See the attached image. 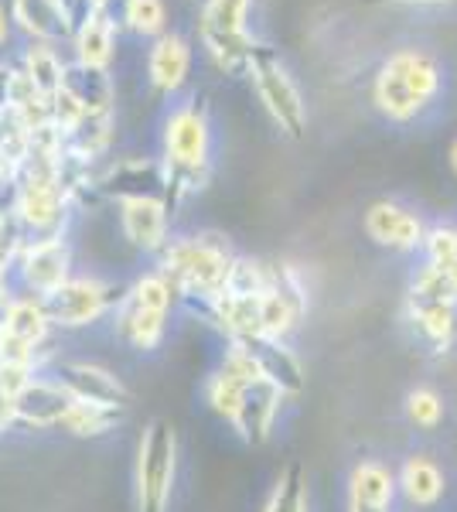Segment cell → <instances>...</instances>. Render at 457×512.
<instances>
[{"label":"cell","mask_w":457,"mask_h":512,"mask_svg":"<svg viewBox=\"0 0 457 512\" xmlns=\"http://www.w3.org/2000/svg\"><path fill=\"white\" fill-rule=\"evenodd\" d=\"M11 297L14 294H7V287H0V328H4V321H7V308H11Z\"/></svg>","instance_id":"obj_35"},{"label":"cell","mask_w":457,"mask_h":512,"mask_svg":"<svg viewBox=\"0 0 457 512\" xmlns=\"http://www.w3.org/2000/svg\"><path fill=\"white\" fill-rule=\"evenodd\" d=\"M365 233L372 243L410 253L423 243V222L393 202H376L365 212Z\"/></svg>","instance_id":"obj_12"},{"label":"cell","mask_w":457,"mask_h":512,"mask_svg":"<svg viewBox=\"0 0 457 512\" xmlns=\"http://www.w3.org/2000/svg\"><path fill=\"white\" fill-rule=\"evenodd\" d=\"M69 246L62 243V236H48L38 239V243H28L18 253V267H21V280L31 291V297H45L52 294L55 287H62L69 280Z\"/></svg>","instance_id":"obj_9"},{"label":"cell","mask_w":457,"mask_h":512,"mask_svg":"<svg viewBox=\"0 0 457 512\" xmlns=\"http://www.w3.org/2000/svg\"><path fill=\"white\" fill-rule=\"evenodd\" d=\"M28 79L38 89V96H58V89H62V65H58V59L48 48H31L28 52Z\"/></svg>","instance_id":"obj_27"},{"label":"cell","mask_w":457,"mask_h":512,"mask_svg":"<svg viewBox=\"0 0 457 512\" xmlns=\"http://www.w3.org/2000/svg\"><path fill=\"white\" fill-rule=\"evenodd\" d=\"M263 512H307V468L301 461H290L280 472Z\"/></svg>","instance_id":"obj_23"},{"label":"cell","mask_w":457,"mask_h":512,"mask_svg":"<svg viewBox=\"0 0 457 512\" xmlns=\"http://www.w3.org/2000/svg\"><path fill=\"white\" fill-rule=\"evenodd\" d=\"M113 325H116V335L127 345H134L140 352H154L157 345L164 342V332H168V315H164V311L140 308V304L130 301L127 291H123L120 304L113 308Z\"/></svg>","instance_id":"obj_14"},{"label":"cell","mask_w":457,"mask_h":512,"mask_svg":"<svg viewBox=\"0 0 457 512\" xmlns=\"http://www.w3.org/2000/svg\"><path fill=\"white\" fill-rule=\"evenodd\" d=\"M55 383L79 403H99V407H113V410H123L130 403L127 386L113 373L93 366V362H72V359L55 362Z\"/></svg>","instance_id":"obj_6"},{"label":"cell","mask_w":457,"mask_h":512,"mask_svg":"<svg viewBox=\"0 0 457 512\" xmlns=\"http://www.w3.org/2000/svg\"><path fill=\"white\" fill-rule=\"evenodd\" d=\"M243 386L246 383H236V379L226 376V373H212L209 386H205V396H209L215 414H222L226 420L236 414V403H239V393H243Z\"/></svg>","instance_id":"obj_31"},{"label":"cell","mask_w":457,"mask_h":512,"mask_svg":"<svg viewBox=\"0 0 457 512\" xmlns=\"http://www.w3.org/2000/svg\"><path fill=\"white\" fill-rule=\"evenodd\" d=\"M451 168L457 171V140H454V147H451Z\"/></svg>","instance_id":"obj_37"},{"label":"cell","mask_w":457,"mask_h":512,"mask_svg":"<svg viewBox=\"0 0 457 512\" xmlns=\"http://www.w3.org/2000/svg\"><path fill=\"white\" fill-rule=\"evenodd\" d=\"M120 297H123L120 287H110L103 280L69 277L62 287H55L52 294L38 297V301L45 308L52 328H86L103 315H110L116 304H120Z\"/></svg>","instance_id":"obj_3"},{"label":"cell","mask_w":457,"mask_h":512,"mask_svg":"<svg viewBox=\"0 0 457 512\" xmlns=\"http://www.w3.org/2000/svg\"><path fill=\"white\" fill-rule=\"evenodd\" d=\"M14 424L35 427V431H52L65 420L72 407V396L55 383V379L31 376L18 393L11 396Z\"/></svg>","instance_id":"obj_8"},{"label":"cell","mask_w":457,"mask_h":512,"mask_svg":"<svg viewBox=\"0 0 457 512\" xmlns=\"http://www.w3.org/2000/svg\"><path fill=\"white\" fill-rule=\"evenodd\" d=\"M454 270H457V229H454Z\"/></svg>","instance_id":"obj_38"},{"label":"cell","mask_w":457,"mask_h":512,"mask_svg":"<svg viewBox=\"0 0 457 512\" xmlns=\"http://www.w3.org/2000/svg\"><path fill=\"white\" fill-rule=\"evenodd\" d=\"M4 38H7V18H4V11H0V45H4Z\"/></svg>","instance_id":"obj_36"},{"label":"cell","mask_w":457,"mask_h":512,"mask_svg":"<svg viewBox=\"0 0 457 512\" xmlns=\"http://www.w3.org/2000/svg\"><path fill=\"white\" fill-rule=\"evenodd\" d=\"M393 499H365V495H348V512H389Z\"/></svg>","instance_id":"obj_33"},{"label":"cell","mask_w":457,"mask_h":512,"mask_svg":"<svg viewBox=\"0 0 457 512\" xmlns=\"http://www.w3.org/2000/svg\"><path fill=\"white\" fill-rule=\"evenodd\" d=\"M386 69L396 72V76L403 79V86L410 89V93L417 96L420 103H430V99L437 96L440 69H437V62L430 59L427 52H420V48H406V52H396L393 59L386 62Z\"/></svg>","instance_id":"obj_17"},{"label":"cell","mask_w":457,"mask_h":512,"mask_svg":"<svg viewBox=\"0 0 457 512\" xmlns=\"http://www.w3.org/2000/svg\"><path fill=\"white\" fill-rule=\"evenodd\" d=\"M178 468V434L164 417L151 420L137 444V499L140 512H164Z\"/></svg>","instance_id":"obj_2"},{"label":"cell","mask_w":457,"mask_h":512,"mask_svg":"<svg viewBox=\"0 0 457 512\" xmlns=\"http://www.w3.org/2000/svg\"><path fill=\"white\" fill-rule=\"evenodd\" d=\"M110 48H113V28L106 24L99 14L86 21V28L79 31V55H82V65H103L110 59Z\"/></svg>","instance_id":"obj_28"},{"label":"cell","mask_w":457,"mask_h":512,"mask_svg":"<svg viewBox=\"0 0 457 512\" xmlns=\"http://www.w3.org/2000/svg\"><path fill=\"white\" fill-rule=\"evenodd\" d=\"M232 345H239L249 359H253L256 373L263 379H270L284 396H297L304 390V369L301 359L287 349L284 338H270V335H243V338H232Z\"/></svg>","instance_id":"obj_5"},{"label":"cell","mask_w":457,"mask_h":512,"mask_svg":"<svg viewBox=\"0 0 457 512\" xmlns=\"http://www.w3.org/2000/svg\"><path fill=\"white\" fill-rule=\"evenodd\" d=\"M4 332H11L14 338H21V342L35 345V349H45L52 325H48V315H45V308H41L38 297H31V294L28 297H11Z\"/></svg>","instance_id":"obj_19"},{"label":"cell","mask_w":457,"mask_h":512,"mask_svg":"<svg viewBox=\"0 0 457 512\" xmlns=\"http://www.w3.org/2000/svg\"><path fill=\"white\" fill-rule=\"evenodd\" d=\"M280 403H284V393H280L270 379L256 376L253 383H246L243 393H239L236 414L229 417L232 431L243 437L246 444H253V448L267 444V437L273 431V420L280 414Z\"/></svg>","instance_id":"obj_7"},{"label":"cell","mask_w":457,"mask_h":512,"mask_svg":"<svg viewBox=\"0 0 457 512\" xmlns=\"http://www.w3.org/2000/svg\"><path fill=\"white\" fill-rule=\"evenodd\" d=\"M99 192L120 198V202H127V198H161L164 202V195H168V175H164L161 164L147 158L120 161L103 175Z\"/></svg>","instance_id":"obj_11"},{"label":"cell","mask_w":457,"mask_h":512,"mask_svg":"<svg viewBox=\"0 0 457 512\" xmlns=\"http://www.w3.org/2000/svg\"><path fill=\"white\" fill-rule=\"evenodd\" d=\"M14 14L28 31L41 38H52L65 31V11L58 0H14Z\"/></svg>","instance_id":"obj_25"},{"label":"cell","mask_w":457,"mask_h":512,"mask_svg":"<svg viewBox=\"0 0 457 512\" xmlns=\"http://www.w3.org/2000/svg\"><path fill=\"white\" fill-rule=\"evenodd\" d=\"M256 86L260 96L267 103V110L273 113V120L280 123V130H287L290 137H304L307 127V113H304V99L297 93L294 79L287 76V69L280 65L273 55H256Z\"/></svg>","instance_id":"obj_4"},{"label":"cell","mask_w":457,"mask_h":512,"mask_svg":"<svg viewBox=\"0 0 457 512\" xmlns=\"http://www.w3.org/2000/svg\"><path fill=\"white\" fill-rule=\"evenodd\" d=\"M376 103L389 120H413L423 110L420 99L413 96L410 89L403 86V79L396 76V72H389L386 65H382V72L376 79Z\"/></svg>","instance_id":"obj_21"},{"label":"cell","mask_w":457,"mask_h":512,"mask_svg":"<svg viewBox=\"0 0 457 512\" xmlns=\"http://www.w3.org/2000/svg\"><path fill=\"white\" fill-rule=\"evenodd\" d=\"M444 472L437 468V461H430L427 454H410L403 461L400 475H396V492L406 495L410 506H437L444 499Z\"/></svg>","instance_id":"obj_16"},{"label":"cell","mask_w":457,"mask_h":512,"mask_svg":"<svg viewBox=\"0 0 457 512\" xmlns=\"http://www.w3.org/2000/svg\"><path fill=\"white\" fill-rule=\"evenodd\" d=\"M161 274L171 280L174 294L185 297L198 308L202 304L209 315V304L219 301L226 291V277L232 267V253L219 236H191L164 243L161 250Z\"/></svg>","instance_id":"obj_1"},{"label":"cell","mask_w":457,"mask_h":512,"mask_svg":"<svg viewBox=\"0 0 457 512\" xmlns=\"http://www.w3.org/2000/svg\"><path fill=\"white\" fill-rule=\"evenodd\" d=\"M93 4H99V0H93Z\"/></svg>","instance_id":"obj_39"},{"label":"cell","mask_w":457,"mask_h":512,"mask_svg":"<svg viewBox=\"0 0 457 512\" xmlns=\"http://www.w3.org/2000/svg\"><path fill=\"white\" fill-rule=\"evenodd\" d=\"M127 21L144 35H154L164 24V7L161 0H127Z\"/></svg>","instance_id":"obj_32"},{"label":"cell","mask_w":457,"mask_h":512,"mask_svg":"<svg viewBox=\"0 0 457 512\" xmlns=\"http://www.w3.org/2000/svg\"><path fill=\"white\" fill-rule=\"evenodd\" d=\"M249 0H209L205 7V28L222 31V35H243V21Z\"/></svg>","instance_id":"obj_29"},{"label":"cell","mask_w":457,"mask_h":512,"mask_svg":"<svg viewBox=\"0 0 457 512\" xmlns=\"http://www.w3.org/2000/svg\"><path fill=\"white\" fill-rule=\"evenodd\" d=\"M123 410H113V407H99V403H79L72 400L69 414H65V420L58 427L76 437H99L106 431H113L116 424H120Z\"/></svg>","instance_id":"obj_22"},{"label":"cell","mask_w":457,"mask_h":512,"mask_svg":"<svg viewBox=\"0 0 457 512\" xmlns=\"http://www.w3.org/2000/svg\"><path fill=\"white\" fill-rule=\"evenodd\" d=\"M413 301H434V304H457V270L427 263L410 287Z\"/></svg>","instance_id":"obj_24"},{"label":"cell","mask_w":457,"mask_h":512,"mask_svg":"<svg viewBox=\"0 0 457 512\" xmlns=\"http://www.w3.org/2000/svg\"><path fill=\"white\" fill-rule=\"evenodd\" d=\"M11 106V72L0 69V113Z\"/></svg>","instance_id":"obj_34"},{"label":"cell","mask_w":457,"mask_h":512,"mask_svg":"<svg viewBox=\"0 0 457 512\" xmlns=\"http://www.w3.org/2000/svg\"><path fill=\"white\" fill-rule=\"evenodd\" d=\"M168 171H205V154H209V127L205 117L195 110H181L168 120Z\"/></svg>","instance_id":"obj_10"},{"label":"cell","mask_w":457,"mask_h":512,"mask_svg":"<svg viewBox=\"0 0 457 512\" xmlns=\"http://www.w3.org/2000/svg\"><path fill=\"white\" fill-rule=\"evenodd\" d=\"M123 236L140 250H161L168 243V205L161 198H127L120 205Z\"/></svg>","instance_id":"obj_13"},{"label":"cell","mask_w":457,"mask_h":512,"mask_svg":"<svg viewBox=\"0 0 457 512\" xmlns=\"http://www.w3.org/2000/svg\"><path fill=\"white\" fill-rule=\"evenodd\" d=\"M410 308L417 342L430 352H447V345L457 335V304H434V301H406Z\"/></svg>","instance_id":"obj_15"},{"label":"cell","mask_w":457,"mask_h":512,"mask_svg":"<svg viewBox=\"0 0 457 512\" xmlns=\"http://www.w3.org/2000/svg\"><path fill=\"white\" fill-rule=\"evenodd\" d=\"M406 414H410V420L417 427H423V431H437L440 420H444V400L434 393V390H413L410 396H406Z\"/></svg>","instance_id":"obj_30"},{"label":"cell","mask_w":457,"mask_h":512,"mask_svg":"<svg viewBox=\"0 0 457 512\" xmlns=\"http://www.w3.org/2000/svg\"><path fill=\"white\" fill-rule=\"evenodd\" d=\"M188 76V45L181 38H161L151 52V79L161 89H178Z\"/></svg>","instance_id":"obj_20"},{"label":"cell","mask_w":457,"mask_h":512,"mask_svg":"<svg viewBox=\"0 0 457 512\" xmlns=\"http://www.w3.org/2000/svg\"><path fill=\"white\" fill-rule=\"evenodd\" d=\"M58 93L69 96L79 110L99 113L110 106L113 89H110V79H106L96 65H72V69L62 72V89H58Z\"/></svg>","instance_id":"obj_18"},{"label":"cell","mask_w":457,"mask_h":512,"mask_svg":"<svg viewBox=\"0 0 457 512\" xmlns=\"http://www.w3.org/2000/svg\"><path fill=\"white\" fill-rule=\"evenodd\" d=\"M270 287V267L260 260H246V256H232V267L226 277L229 297H260Z\"/></svg>","instance_id":"obj_26"}]
</instances>
